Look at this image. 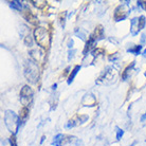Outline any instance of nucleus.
<instances>
[{
	"label": "nucleus",
	"mask_w": 146,
	"mask_h": 146,
	"mask_svg": "<svg viewBox=\"0 0 146 146\" xmlns=\"http://www.w3.org/2000/svg\"><path fill=\"white\" fill-rule=\"evenodd\" d=\"M90 37H92L94 40L99 41V40H102L105 38V34H104V28H103L102 25H98L95 27L93 33L90 35Z\"/></svg>",
	"instance_id": "obj_12"
},
{
	"label": "nucleus",
	"mask_w": 146,
	"mask_h": 146,
	"mask_svg": "<svg viewBox=\"0 0 146 146\" xmlns=\"http://www.w3.org/2000/svg\"><path fill=\"white\" fill-rule=\"evenodd\" d=\"M96 99L95 96L91 93H86L84 96V99L82 101V105L85 107H93L96 105Z\"/></svg>",
	"instance_id": "obj_11"
},
{
	"label": "nucleus",
	"mask_w": 146,
	"mask_h": 146,
	"mask_svg": "<svg viewBox=\"0 0 146 146\" xmlns=\"http://www.w3.org/2000/svg\"><path fill=\"white\" fill-rule=\"evenodd\" d=\"M135 66V62L133 60V62H131L129 65H127V66L125 67L124 70H123L122 73H121V78H122V80H128V77L131 75V72L133 71Z\"/></svg>",
	"instance_id": "obj_13"
},
{
	"label": "nucleus",
	"mask_w": 146,
	"mask_h": 146,
	"mask_svg": "<svg viewBox=\"0 0 146 146\" xmlns=\"http://www.w3.org/2000/svg\"><path fill=\"white\" fill-rule=\"evenodd\" d=\"M4 124H5L9 131L16 135V133H18L22 122L19 115H17L13 110H5V112H4Z\"/></svg>",
	"instance_id": "obj_2"
},
{
	"label": "nucleus",
	"mask_w": 146,
	"mask_h": 146,
	"mask_svg": "<svg viewBox=\"0 0 146 146\" xmlns=\"http://www.w3.org/2000/svg\"><path fill=\"white\" fill-rule=\"evenodd\" d=\"M142 44H135L131 48H128L127 49V53H131V54L135 55H139L141 54V51H142Z\"/></svg>",
	"instance_id": "obj_18"
},
{
	"label": "nucleus",
	"mask_w": 146,
	"mask_h": 146,
	"mask_svg": "<svg viewBox=\"0 0 146 146\" xmlns=\"http://www.w3.org/2000/svg\"><path fill=\"white\" fill-rule=\"evenodd\" d=\"M104 54H105V50L102 49V48H95L94 50L92 51V55H93L94 58H98L99 56H103Z\"/></svg>",
	"instance_id": "obj_21"
},
{
	"label": "nucleus",
	"mask_w": 146,
	"mask_h": 146,
	"mask_svg": "<svg viewBox=\"0 0 146 146\" xmlns=\"http://www.w3.org/2000/svg\"><path fill=\"white\" fill-rule=\"evenodd\" d=\"M10 4V7L15 10V11H22L23 10V7H22V3L20 1H17V0H14V1H10L9 2Z\"/></svg>",
	"instance_id": "obj_20"
},
{
	"label": "nucleus",
	"mask_w": 146,
	"mask_h": 146,
	"mask_svg": "<svg viewBox=\"0 0 146 146\" xmlns=\"http://www.w3.org/2000/svg\"><path fill=\"white\" fill-rule=\"evenodd\" d=\"M130 13V10L128 9V3L125 4H120L117 5L115 9H114V12H113V19L114 21H122V20H125L127 18L128 14Z\"/></svg>",
	"instance_id": "obj_5"
},
{
	"label": "nucleus",
	"mask_w": 146,
	"mask_h": 146,
	"mask_svg": "<svg viewBox=\"0 0 146 146\" xmlns=\"http://www.w3.org/2000/svg\"><path fill=\"white\" fill-rule=\"evenodd\" d=\"M96 40H94L92 37L89 36L88 40L86 41V46H85L84 50H83V54H87L88 52H92L95 49V46H96Z\"/></svg>",
	"instance_id": "obj_15"
},
{
	"label": "nucleus",
	"mask_w": 146,
	"mask_h": 146,
	"mask_svg": "<svg viewBox=\"0 0 146 146\" xmlns=\"http://www.w3.org/2000/svg\"><path fill=\"white\" fill-rule=\"evenodd\" d=\"M73 139H75L73 135H65V133H58V135H56L53 138V141H52L51 144L53 146H65L72 142Z\"/></svg>",
	"instance_id": "obj_8"
},
{
	"label": "nucleus",
	"mask_w": 146,
	"mask_h": 146,
	"mask_svg": "<svg viewBox=\"0 0 146 146\" xmlns=\"http://www.w3.org/2000/svg\"><path fill=\"white\" fill-rule=\"evenodd\" d=\"M145 120H146V112L144 113V114H143L142 117H141V122H144Z\"/></svg>",
	"instance_id": "obj_30"
},
{
	"label": "nucleus",
	"mask_w": 146,
	"mask_h": 146,
	"mask_svg": "<svg viewBox=\"0 0 146 146\" xmlns=\"http://www.w3.org/2000/svg\"><path fill=\"white\" fill-rule=\"evenodd\" d=\"M21 12H22V17L26 19L27 21L30 22V23L33 25V26H38V23H39L38 18L36 17V15L30 10L28 5L23 7V10H22Z\"/></svg>",
	"instance_id": "obj_9"
},
{
	"label": "nucleus",
	"mask_w": 146,
	"mask_h": 146,
	"mask_svg": "<svg viewBox=\"0 0 146 146\" xmlns=\"http://www.w3.org/2000/svg\"><path fill=\"white\" fill-rule=\"evenodd\" d=\"M139 32H141L139 26V17H133L130 20V33L132 36H137Z\"/></svg>",
	"instance_id": "obj_14"
},
{
	"label": "nucleus",
	"mask_w": 146,
	"mask_h": 146,
	"mask_svg": "<svg viewBox=\"0 0 146 146\" xmlns=\"http://www.w3.org/2000/svg\"><path fill=\"white\" fill-rule=\"evenodd\" d=\"M113 78H114V69L112 67H106L105 70L101 73L99 78L96 80V84H107L108 82H111Z\"/></svg>",
	"instance_id": "obj_7"
},
{
	"label": "nucleus",
	"mask_w": 146,
	"mask_h": 146,
	"mask_svg": "<svg viewBox=\"0 0 146 146\" xmlns=\"http://www.w3.org/2000/svg\"><path fill=\"white\" fill-rule=\"evenodd\" d=\"M44 139H46V135H42V137H41V140H40V144H42V143H44Z\"/></svg>",
	"instance_id": "obj_32"
},
{
	"label": "nucleus",
	"mask_w": 146,
	"mask_h": 146,
	"mask_svg": "<svg viewBox=\"0 0 146 146\" xmlns=\"http://www.w3.org/2000/svg\"><path fill=\"white\" fill-rule=\"evenodd\" d=\"M144 41H145V34H143L142 35V44L144 42Z\"/></svg>",
	"instance_id": "obj_34"
},
{
	"label": "nucleus",
	"mask_w": 146,
	"mask_h": 146,
	"mask_svg": "<svg viewBox=\"0 0 146 146\" xmlns=\"http://www.w3.org/2000/svg\"><path fill=\"white\" fill-rule=\"evenodd\" d=\"M10 144H11V146H17V139H16L15 133H12L10 137Z\"/></svg>",
	"instance_id": "obj_24"
},
{
	"label": "nucleus",
	"mask_w": 146,
	"mask_h": 146,
	"mask_svg": "<svg viewBox=\"0 0 146 146\" xmlns=\"http://www.w3.org/2000/svg\"><path fill=\"white\" fill-rule=\"evenodd\" d=\"M137 3H138L139 7H141L142 9H144V10L146 11V1H138Z\"/></svg>",
	"instance_id": "obj_27"
},
{
	"label": "nucleus",
	"mask_w": 146,
	"mask_h": 146,
	"mask_svg": "<svg viewBox=\"0 0 146 146\" xmlns=\"http://www.w3.org/2000/svg\"><path fill=\"white\" fill-rule=\"evenodd\" d=\"M31 3H33L34 7H36L39 10H44V7H47V1H31Z\"/></svg>",
	"instance_id": "obj_22"
},
{
	"label": "nucleus",
	"mask_w": 146,
	"mask_h": 146,
	"mask_svg": "<svg viewBox=\"0 0 146 146\" xmlns=\"http://www.w3.org/2000/svg\"><path fill=\"white\" fill-rule=\"evenodd\" d=\"M25 76L31 83L36 84L39 78V69H38L36 62H32V60H29L27 62L26 67H25Z\"/></svg>",
	"instance_id": "obj_3"
},
{
	"label": "nucleus",
	"mask_w": 146,
	"mask_h": 146,
	"mask_svg": "<svg viewBox=\"0 0 146 146\" xmlns=\"http://www.w3.org/2000/svg\"><path fill=\"white\" fill-rule=\"evenodd\" d=\"M145 76H146V72H145Z\"/></svg>",
	"instance_id": "obj_36"
},
{
	"label": "nucleus",
	"mask_w": 146,
	"mask_h": 146,
	"mask_svg": "<svg viewBox=\"0 0 146 146\" xmlns=\"http://www.w3.org/2000/svg\"><path fill=\"white\" fill-rule=\"evenodd\" d=\"M30 55H31V57L33 59L34 62H44V59H46V54H44V51H41L40 49H33V50H31L30 51Z\"/></svg>",
	"instance_id": "obj_10"
},
{
	"label": "nucleus",
	"mask_w": 146,
	"mask_h": 146,
	"mask_svg": "<svg viewBox=\"0 0 146 146\" xmlns=\"http://www.w3.org/2000/svg\"><path fill=\"white\" fill-rule=\"evenodd\" d=\"M87 120H88V115L76 113V114H74V115L67 122V124L65 125V128H66V129H71V128H73V127H76L78 125L84 124Z\"/></svg>",
	"instance_id": "obj_6"
},
{
	"label": "nucleus",
	"mask_w": 146,
	"mask_h": 146,
	"mask_svg": "<svg viewBox=\"0 0 146 146\" xmlns=\"http://www.w3.org/2000/svg\"><path fill=\"white\" fill-rule=\"evenodd\" d=\"M29 113H30V108L29 107H23L20 109L19 111V117H20V120H21L22 123H25L27 120H28V117H29Z\"/></svg>",
	"instance_id": "obj_17"
},
{
	"label": "nucleus",
	"mask_w": 146,
	"mask_h": 146,
	"mask_svg": "<svg viewBox=\"0 0 146 146\" xmlns=\"http://www.w3.org/2000/svg\"><path fill=\"white\" fill-rule=\"evenodd\" d=\"M72 44H73V40H72V39H70V40H69V46H68V47H69L70 49H72V47H73Z\"/></svg>",
	"instance_id": "obj_31"
},
{
	"label": "nucleus",
	"mask_w": 146,
	"mask_h": 146,
	"mask_svg": "<svg viewBox=\"0 0 146 146\" xmlns=\"http://www.w3.org/2000/svg\"><path fill=\"white\" fill-rule=\"evenodd\" d=\"M74 53H75V50H69V55H68V60H71L74 56Z\"/></svg>",
	"instance_id": "obj_28"
},
{
	"label": "nucleus",
	"mask_w": 146,
	"mask_h": 146,
	"mask_svg": "<svg viewBox=\"0 0 146 146\" xmlns=\"http://www.w3.org/2000/svg\"><path fill=\"white\" fill-rule=\"evenodd\" d=\"M20 102L23 107H30L33 104L34 92L29 85H25L20 90Z\"/></svg>",
	"instance_id": "obj_4"
},
{
	"label": "nucleus",
	"mask_w": 146,
	"mask_h": 146,
	"mask_svg": "<svg viewBox=\"0 0 146 146\" xmlns=\"http://www.w3.org/2000/svg\"><path fill=\"white\" fill-rule=\"evenodd\" d=\"M142 55H143V56H144V57H146V49H145V50H144V52H143V53H142Z\"/></svg>",
	"instance_id": "obj_35"
},
{
	"label": "nucleus",
	"mask_w": 146,
	"mask_h": 146,
	"mask_svg": "<svg viewBox=\"0 0 146 146\" xmlns=\"http://www.w3.org/2000/svg\"><path fill=\"white\" fill-rule=\"evenodd\" d=\"M25 42H26V44H28L29 47H31V46H32V37L30 36V35H28L27 38L25 39Z\"/></svg>",
	"instance_id": "obj_26"
},
{
	"label": "nucleus",
	"mask_w": 146,
	"mask_h": 146,
	"mask_svg": "<svg viewBox=\"0 0 146 146\" xmlns=\"http://www.w3.org/2000/svg\"><path fill=\"white\" fill-rule=\"evenodd\" d=\"M115 131H117V140H121L122 137H123V135H124V130L117 126V127H115Z\"/></svg>",
	"instance_id": "obj_23"
},
{
	"label": "nucleus",
	"mask_w": 146,
	"mask_h": 146,
	"mask_svg": "<svg viewBox=\"0 0 146 146\" xmlns=\"http://www.w3.org/2000/svg\"><path fill=\"white\" fill-rule=\"evenodd\" d=\"M56 87H57V84H54L52 86V90H56Z\"/></svg>",
	"instance_id": "obj_33"
},
{
	"label": "nucleus",
	"mask_w": 146,
	"mask_h": 146,
	"mask_svg": "<svg viewBox=\"0 0 146 146\" xmlns=\"http://www.w3.org/2000/svg\"><path fill=\"white\" fill-rule=\"evenodd\" d=\"M70 70H71V68H70V67H67L66 69L64 70V72L62 73V75H60V78H64V77H66L68 74H70V73H69ZM68 76H69V75H68Z\"/></svg>",
	"instance_id": "obj_25"
},
{
	"label": "nucleus",
	"mask_w": 146,
	"mask_h": 146,
	"mask_svg": "<svg viewBox=\"0 0 146 146\" xmlns=\"http://www.w3.org/2000/svg\"><path fill=\"white\" fill-rule=\"evenodd\" d=\"M117 57H119V53H114V55H110L109 56V60H115Z\"/></svg>",
	"instance_id": "obj_29"
},
{
	"label": "nucleus",
	"mask_w": 146,
	"mask_h": 146,
	"mask_svg": "<svg viewBox=\"0 0 146 146\" xmlns=\"http://www.w3.org/2000/svg\"><path fill=\"white\" fill-rule=\"evenodd\" d=\"M67 11H62L60 12L57 16V18H58V21L60 23V26L62 27V29H65V27H66V21H67Z\"/></svg>",
	"instance_id": "obj_19"
},
{
	"label": "nucleus",
	"mask_w": 146,
	"mask_h": 146,
	"mask_svg": "<svg viewBox=\"0 0 146 146\" xmlns=\"http://www.w3.org/2000/svg\"><path fill=\"white\" fill-rule=\"evenodd\" d=\"M80 68H82V66H80V65H76V66H74V68L71 70L69 76H68V78H67V84H68V85L72 84L73 80H74V78H75V76H76V74L78 73V71L80 70Z\"/></svg>",
	"instance_id": "obj_16"
},
{
	"label": "nucleus",
	"mask_w": 146,
	"mask_h": 146,
	"mask_svg": "<svg viewBox=\"0 0 146 146\" xmlns=\"http://www.w3.org/2000/svg\"><path fill=\"white\" fill-rule=\"evenodd\" d=\"M34 39L40 48L44 50H49L52 44V33L46 28L42 27H36L34 30Z\"/></svg>",
	"instance_id": "obj_1"
}]
</instances>
